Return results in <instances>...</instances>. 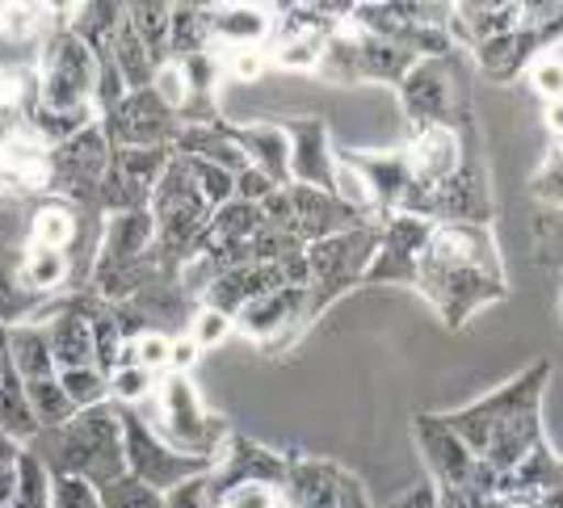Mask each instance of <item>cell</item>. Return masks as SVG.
Wrapping results in <instances>:
<instances>
[{
    "mask_svg": "<svg viewBox=\"0 0 563 508\" xmlns=\"http://www.w3.org/2000/svg\"><path fill=\"white\" fill-rule=\"evenodd\" d=\"M55 459H59V475H76L85 484L101 487L126 479V438H122V408L110 399L76 412L55 429Z\"/></svg>",
    "mask_w": 563,
    "mask_h": 508,
    "instance_id": "obj_3",
    "label": "cell"
},
{
    "mask_svg": "<svg viewBox=\"0 0 563 508\" xmlns=\"http://www.w3.org/2000/svg\"><path fill=\"white\" fill-rule=\"evenodd\" d=\"M530 85H534V92L547 97V106H551V101H563V55L560 51H542L539 59L530 64Z\"/></svg>",
    "mask_w": 563,
    "mask_h": 508,
    "instance_id": "obj_35",
    "label": "cell"
},
{
    "mask_svg": "<svg viewBox=\"0 0 563 508\" xmlns=\"http://www.w3.org/2000/svg\"><path fill=\"white\" fill-rule=\"evenodd\" d=\"M232 328H235L232 316H223V311H214V307H202V311L194 316V323H189V336H194L198 349H211V345H223Z\"/></svg>",
    "mask_w": 563,
    "mask_h": 508,
    "instance_id": "obj_37",
    "label": "cell"
},
{
    "mask_svg": "<svg viewBox=\"0 0 563 508\" xmlns=\"http://www.w3.org/2000/svg\"><path fill=\"white\" fill-rule=\"evenodd\" d=\"M126 22L135 25V34L143 38V46H147V55H152V64H156V68L173 59V55H168V22H173V4H131V9H126Z\"/></svg>",
    "mask_w": 563,
    "mask_h": 508,
    "instance_id": "obj_25",
    "label": "cell"
},
{
    "mask_svg": "<svg viewBox=\"0 0 563 508\" xmlns=\"http://www.w3.org/2000/svg\"><path fill=\"white\" fill-rule=\"evenodd\" d=\"M211 51V13L207 4H173V22H168V55L186 59Z\"/></svg>",
    "mask_w": 563,
    "mask_h": 508,
    "instance_id": "obj_24",
    "label": "cell"
},
{
    "mask_svg": "<svg viewBox=\"0 0 563 508\" xmlns=\"http://www.w3.org/2000/svg\"><path fill=\"white\" fill-rule=\"evenodd\" d=\"M51 508H101V492L76 475H55Z\"/></svg>",
    "mask_w": 563,
    "mask_h": 508,
    "instance_id": "obj_39",
    "label": "cell"
},
{
    "mask_svg": "<svg viewBox=\"0 0 563 508\" xmlns=\"http://www.w3.org/2000/svg\"><path fill=\"white\" fill-rule=\"evenodd\" d=\"M378 240H383V223L366 219V223H357L350 231H336V235H324V240L307 244L311 286H307L303 323L316 320L320 311H329L350 286H357L366 277V269H371V261L378 253Z\"/></svg>",
    "mask_w": 563,
    "mask_h": 508,
    "instance_id": "obj_4",
    "label": "cell"
},
{
    "mask_svg": "<svg viewBox=\"0 0 563 508\" xmlns=\"http://www.w3.org/2000/svg\"><path fill=\"white\" fill-rule=\"evenodd\" d=\"M303 307H307V290L282 286V290H269V295H261L257 302H249V307L235 316V328H240L244 336L274 341V336H282V328H299V323H303Z\"/></svg>",
    "mask_w": 563,
    "mask_h": 508,
    "instance_id": "obj_17",
    "label": "cell"
},
{
    "mask_svg": "<svg viewBox=\"0 0 563 508\" xmlns=\"http://www.w3.org/2000/svg\"><path fill=\"white\" fill-rule=\"evenodd\" d=\"M387 508H442V505H438V487H412V492H404L396 505Z\"/></svg>",
    "mask_w": 563,
    "mask_h": 508,
    "instance_id": "obj_46",
    "label": "cell"
},
{
    "mask_svg": "<svg viewBox=\"0 0 563 508\" xmlns=\"http://www.w3.org/2000/svg\"><path fill=\"white\" fill-rule=\"evenodd\" d=\"M211 13V46L223 51H257L269 38V13L261 4H207Z\"/></svg>",
    "mask_w": 563,
    "mask_h": 508,
    "instance_id": "obj_18",
    "label": "cell"
},
{
    "mask_svg": "<svg viewBox=\"0 0 563 508\" xmlns=\"http://www.w3.org/2000/svg\"><path fill=\"white\" fill-rule=\"evenodd\" d=\"M290 194V235L299 244H316L324 235H336V231H350L357 223H366L362 214H353L336 194L329 189H311V185H286Z\"/></svg>",
    "mask_w": 563,
    "mask_h": 508,
    "instance_id": "obj_14",
    "label": "cell"
},
{
    "mask_svg": "<svg viewBox=\"0 0 563 508\" xmlns=\"http://www.w3.org/2000/svg\"><path fill=\"white\" fill-rule=\"evenodd\" d=\"M290 139V177L295 185H311V189H329L332 173H336V156L329 147V131L320 118H295L282 126Z\"/></svg>",
    "mask_w": 563,
    "mask_h": 508,
    "instance_id": "obj_16",
    "label": "cell"
},
{
    "mask_svg": "<svg viewBox=\"0 0 563 508\" xmlns=\"http://www.w3.org/2000/svg\"><path fill=\"white\" fill-rule=\"evenodd\" d=\"M161 438L181 450L189 459H211L219 454V445L228 441V424L202 408L198 391L189 387L186 374H168L165 383L156 387V424Z\"/></svg>",
    "mask_w": 563,
    "mask_h": 508,
    "instance_id": "obj_6",
    "label": "cell"
},
{
    "mask_svg": "<svg viewBox=\"0 0 563 508\" xmlns=\"http://www.w3.org/2000/svg\"><path fill=\"white\" fill-rule=\"evenodd\" d=\"M173 362V341L165 332H140L131 345L122 349V366H143V369H165Z\"/></svg>",
    "mask_w": 563,
    "mask_h": 508,
    "instance_id": "obj_31",
    "label": "cell"
},
{
    "mask_svg": "<svg viewBox=\"0 0 563 508\" xmlns=\"http://www.w3.org/2000/svg\"><path fill=\"white\" fill-rule=\"evenodd\" d=\"M286 508H371L366 487L353 479L350 471H341L336 462H290L286 484H282Z\"/></svg>",
    "mask_w": 563,
    "mask_h": 508,
    "instance_id": "obj_11",
    "label": "cell"
},
{
    "mask_svg": "<svg viewBox=\"0 0 563 508\" xmlns=\"http://www.w3.org/2000/svg\"><path fill=\"white\" fill-rule=\"evenodd\" d=\"M542 34L534 25H521V30H509V34H500L493 43L475 46L479 51V68L484 76H493V80H514L521 68H530L534 59L542 55Z\"/></svg>",
    "mask_w": 563,
    "mask_h": 508,
    "instance_id": "obj_20",
    "label": "cell"
},
{
    "mask_svg": "<svg viewBox=\"0 0 563 508\" xmlns=\"http://www.w3.org/2000/svg\"><path fill=\"white\" fill-rule=\"evenodd\" d=\"M530 189L539 194L542 202H551L555 210H563V147H555V152L542 161V168L530 177Z\"/></svg>",
    "mask_w": 563,
    "mask_h": 508,
    "instance_id": "obj_38",
    "label": "cell"
},
{
    "mask_svg": "<svg viewBox=\"0 0 563 508\" xmlns=\"http://www.w3.org/2000/svg\"><path fill=\"white\" fill-rule=\"evenodd\" d=\"M194 357H198L194 336H186V341H173V362H168V369H173V374H186V369L194 366Z\"/></svg>",
    "mask_w": 563,
    "mask_h": 508,
    "instance_id": "obj_47",
    "label": "cell"
},
{
    "mask_svg": "<svg viewBox=\"0 0 563 508\" xmlns=\"http://www.w3.org/2000/svg\"><path fill=\"white\" fill-rule=\"evenodd\" d=\"M219 64H223V71H232L235 80H257L265 71V55L261 51H223Z\"/></svg>",
    "mask_w": 563,
    "mask_h": 508,
    "instance_id": "obj_44",
    "label": "cell"
},
{
    "mask_svg": "<svg viewBox=\"0 0 563 508\" xmlns=\"http://www.w3.org/2000/svg\"><path fill=\"white\" fill-rule=\"evenodd\" d=\"M97 80H101V64H97L93 46L64 25L43 46L38 89H34L38 106L34 110H51V114L97 110Z\"/></svg>",
    "mask_w": 563,
    "mask_h": 508,
    "instance_id": "obj_5",
    "label": "cell"
},
{
    "mask_svg": "<svg viewBox=\"0 0 563 508\" xmlns=\"http://www.w3.org/2000/svg\"><path fill=\"white\" fill-rule=\"evenodd\" d=\"M51 496H55V475L47 471V462L38 459V454H30V450H22L13 508H51Z\"/></svg>",
    "mask_w": 563,
    "mask_h": 508,
    "instance_id": "obj_27",
    "label": "cell"
},
{
    "mask_svg": "<svg viewBox=\"0 0 563 508\" xmlns=\"http://www.w3.org/2000/svg\"><path fill=\"white\" fill-rule=\"evenodd\" d=\"M417 441H421V454H424V462H429L438 487H467L488 471V466L467 450V441L450 429L446 416H421V420H417Z\"/></svg>",
    "mask_w": 563,
    "mask_h": 508,
    "instance_id": "obj_13",
    "label": "cell"
},
{
    "mask_svg": "<svg viewBox=\"0 0 563 508\" xmlns=\"http://www.w3.org/2000/svg\"><path fill=\"white\" fill-rule=\"evenodd\" d=\"M547 126L563 139V101H551V106H547Z\"/></svg>",
    "mask_w": 563,
    "mask_h": 508,
    "instance_id": "obj_48",
    "label": "cell"
},
{
    "mask_svg": "<svg viewBox=\"0 0 563 508\" xmlns=\"http://www.w3.org/2000/svg\"><path fill=\"white\" fill-rule=\"evenodd\" d=\"M211 475V471H207ZM207 475H194L186 484H177L173 492H165V508H219Z\"/></svg>",
    "mask_w": 563,
    "mask_h": 508,
    "instance_id": "obj_40",
    "label": "cell"
},
{
    "mask_svg": "<svg viewBox=\"0 0 563 508\" xmlns=\"http://www.w3.org/2000/svg\"><path fill=\"white\" fill-rule=\"evenodd\" d=\"M161 383H156V374L143 366H118L110 374V395H114L118 404H135V399H147V391H156Z\"/></svg>",
    "mask_w": 563,
    "mask_h": 508,
    "instance_id": "obj_34",
    "label": "cell"
},
{
    "mask_svg": "<svg viewBox=\"0 0 563 508\" xmlns=\"http://www.w3.org/2000/svg\"><path fill=\"white\" fill-rule=\"evenodd\" d=\"M547 374H551V366L539 362L521 378H514L509 387H500L496 395H484L479 404H471L463 412L446 416V424L467 441L471 454L484 466H493L496 475L514 471L517 462L539 445V404Z\"/></svg>",
    "mask_w": 563,
    "mask_h": 508,
    "instance_id": "obj_2",
    "label": "cell"
},
{
    "mask_svg": "<svg viewBox=\"0 0 563 508\" xmlns=\"http://www.w3.org/2000/svg\"><path fill=\"white\" fill-rule=\"evenodd\" d=\"M235 143L244 147V156L253 168H261L274 185L290 177V139L274 122H253V126H232Z\"/></svg>",
    "mask_w": 563,
    "mask_h": 508,
    "instance_id": "obj_21",
    "label": "cell"
},
{
    "mask_svg": "<svg viewBox=\"0 0 563 508\" xmlns=\"http://www.w3.org/2000/svg\"><path fill=\"white\" fill-rule=\"evenodd\" d=\"M68 281V256L64 253H51V249H30L22 261V274H18V286L25 295H47L55 286Z\"/></svg>",
    "mask_w": 563,
    "mask_h": 508,
    "instance_id": "obj_26",
    "label": "cell"
},
{
    "mask_svg": "<svg viewBox=\"0 0 563 508\" xmlns=\"http://www.w3.org/2000/svg\"><path fill=\"white\" fill-rule=\"evenodd\" d=\"M47 22H51V9H43V4H0V30L13 43H25V38L43 34Z\"/></svg>",
    "mask_w": 563,
    "mask_h": 508,
    "instance_id": "obj_30",
    "label": "cell"
},
{
    "mask_svg": "<svg viewBox=\"0 0 563 508\" xmlns=\"http://www.w3.org/2000/svg\"><path fill=\"white\" fill-rule=\"evenodd\" d=\"M47 328V345L55 357V369H76V366H93V316L76 302L68 311H59Z\"/></svg>",
    "mask_w": 563,
    "mask_h": 508,
    "instance_id": "obj_19",
    "label": "cell"
},
{
    "mask_svg": "<svg viewBox=\"0 0 563 508\" xmlns=\"http://www.w3.org/2000/svg\"><path fill=\"white\" fill-rule=\"evenodd\" d=\"M404 161H408L412 181L438 189V185L454 181L463 173V139L454 126H424L404 147Z\"/></svg>",
    "mask_w": 563,
    "mask_h": 508,
    "instance_id": "obj_15",
    "label": "cell"
},
{
    "mask_svg": "<svg viewBox=\"0 0 563 508\" xmlns=\"http://www.w3.org/2000/svg\"><path fill=\"white\" fill-rule=\"evenodd\" d=\"M101 508H165V496L156 487H147L126 475L118 484L101 487Z\"/></svg>",
    "mask_w": 563,
    "mask_h": 508,
    "instance_id": "obj_32",
    "label": "cell"
},
{
    "mask_svg": "<svg viewBox=\"0 0 563 508\" xmlns=\"http://www.w3.org/2000/svg\"><path fill=\"white\" fill-rule=\"evenodd\" d=\"M9 349H13V366L22 374V383H43V378H55V357H51L47 345V328L38 320L18 323L9 328Z\"/></svg>",
    "mask_w": 563,
    "mask_h": 508,
    "instance_id": "obj_22",
    "label": "cell"
},
{
    "mask_svg": "<svg viewBox=\"0 0 563 508\" xmlns=\"http://www.w3.org/2000/svg\"><path fill=\"white\" fill-rule=\"evenodd\" d=\"M539 249L551 261H563V210H555L551 219H539Z\"/></svg>",
    "mask_w": 563,
    "mask_h": 508,
    "instance_id": "obj_45",
    "label": "cell"
},
{
    "mask_svg": "<svg viewBox=\"0 0 563 508\" xmlns=\"http://www.w3.org/2000/svg\"><path fill=\"white\" fill-rule=\"evenodd\" d=\"M76 228H80V219H76L71 202H64V198H47L43 207L34 210V219H30V249L64 253L71 240H76Z\"/></svg>",
    "mask_w": 563,
    "mask_h": 508,
    "instance_id": "obj_23",
    "label": "cell"
},
{
    "mask_svg": "<svg viewBox=\"0 0 563 508\" xmlns=\"http://www.w3.org/2000/svg\"><path fill=\"white\" fill-rule=\"evenodd\" d=\"M282 487L269 484H240L219 496V508H282Z\"/></svg>",
    "mask_w": 563,
    "mask_h": 508,
    "instance_id": "obj_41",
    "label": "cell"
},
{
    "mask_svg": "<svg viewBox=\"0 0 563 508\" xmlns=\"http://www.w3.org/2000/svg\"><path fill=\"white\" fill-rule=\"evenodd\" d=\"M122 438H126V475L156 487L161 496L173 492L177 484L194 479V475H207L214 466L211 459H189L181 450H173L143 416L126 412V408H122Z\"/></svg>",
    "mask_w": 563,
    "mask_h": 508,
    "instance_id": "obj_7",
    "label": "cell"
},
{
    "mask_svg": "<svg viewBox=\"0 0 563 508\" xmlns=\"http://www.w3.org/2000/svg\"><path fill=\"white\" fill-rule=\"evenodd\" d=\"M110 156L114 147L101 135V126H89L68 143H55L47 152V189L64 202H97L110 173Z\"/></svg>",
    "mask_w": 563,
    "mask_h": 508,
    "instance_id": "obj_8",
    "label": "cell"
},
{
    "mask_svg": "<svg viewBox=\"0 0 563 508\" xmlns=\"http://www.w3.org/2000/svg\"><path fill=\"white\" fill-rule=\"evenodd\" d=\"M329 38H282V46L274 51V59H278L282 68L316 71V64H320V55H324V43H329Z\"/></svg>",
    "mask_w": 563,
    "mask_h": 508,
    "instance_id": "obj_36",
    "label": "cell"
},
{
    "mask_svg": "<svg viewBox=\"0 0 563 508\" xmlns=\"http://www.w3.org/2000/svg\"><path fill=\"white\" fill-rule=\"evenodd\" d=\"M399 101L408 122L424 131V126H454V118L467 106V85L459 68L446 59H421L417 68L404 76L399 85Z\"/></svg>",
    "mask_w": 563,
    "mask_h": 508,
    "instance_id": "obj_9",
    "label": "cell"
},
{
    "mask_svg": "<svg viewBox=\"0 0 563 508\" xmlns=\"http://www.w3.org/2000/svg\"><path fill=\"white\" fill-rule=\"evenodd\" d=\"M189 168H194V181L202 189V198H207L214 210L228 207L235 198V173L219 168V164H207V161H189Z\"/></svg>",
    "mask_w": 563,
    "mask_h": 508,
    "instance_id": "obj_33",
    "label": "cell"
},
{
    "mask_svg": "<svg viewBox=\"0 0 563 508\" xmlns=\"http://www.w3.org/2000/svg\"><path fill=\"white\" fill-rule=\"evenodd\" d=\"M97 126L110 139V147H173L181 118L168 110L156 89H140L126 92Z\"/></svg>",
    "mask_w": 563,
    "mask_h": 508,
    "instance_id": "obj_10",
    "label": "cell"
},
{
    "mask_svg": "<svg viewBox=\"0 0 563 508\" xmlns=\"http://www.w3.org/2000/svg\"><path fill=\"white\" fill-rule=\"evenodd\" d=\"M286 471H290V462H282V454L265 450L257 441L228 433V441H223L219 454H214V466L207 479H211V492H214V500H219L223 492H232V487H240V484L282 487L286 484Z\"/></svg>",
    "mask_w": 563,
    "mask_h": 508,
    "instance_id": "obj_12",
    "label": "cell"
},
{
    "mask_svg": "<svg viewBox=\"0 0 563 508\" xmlns=\"http://www.w3.org/2000/svg\"><path fill=\"white\" fill-rule=\"evenodd\" d=\"M0 323H30V295L9 274H0Z\"/></svg>",
    "mask_w": 563,
    "mask_h": 508,
    "instance_id": "obj_42",
    "label": "cell"
},
{
    "mask_svg": "<svg viewBox=\"0 0 563 508\" xmlns=\"http://www.w3.org/2000/svg\"><path fill=\"white\" fill-rule=\"evenodd\" d=\"M274 189H282V185L269 181L261 168H244V173L235 177V198H240V202H253V207H261V202H265Z\"/></svg>",
    "mask_w": 563,
    "mask_h": 508,
    "instance_id": "obj_43",
    "label": "cell"
},
{
    "mask_svg": "<svg viewBox=\"0 0 563 508\" xmlns=\"http://www.w3.org/2000/svg\"><path fill=\"white\" fill-rule=\"evenodd\" d=\"M25 395H30V408H34L43 429H64L71 416H76L71 399L64 395V387H59V374H55V378H43V383H25Z\"/></svg>",
    "mask_w": 563,
    "mask_h": 508,
    "instance_id": "obj_28",
    "label": "cell"
},
{
    "mask_svg": "<svg viewBox=\"0 0 563 508\" xmlns=\"http://www.w3.org/2000/svg\"><path fill=\"white\" fill-rule=\"evenodd\" d=\"M417 290L450 328H463L471 311L500 299L505 269L493 231L484 223H438L417 261Z\"/></svg>",
    "mask_w": 563,
    "mask_h": 508,
    "instance_id": "obj_1",
    "label": "cell"
},
{
    "mask_svg": "<svg viewBox=\"0 0 563 508\" xmlns=\"http://www.w3.org/2000/svg\"><path fill=\"white\" fill-rule=\"evenodd\" d=\"M59 387H64V395L71 399V408H76V412L97 408V404H106V399H110V378H106L97 366L59 369Z\"/></svg>",
    "mask_w": 563,
    "mask_h": 508,
    "instance_id": "obj_29",
    "label": "cell"
}]
</instances>
